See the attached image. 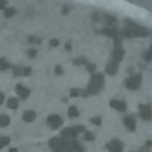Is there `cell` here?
Listing matches in <instances>:
<instances>
[{"mask_svg":"<svg viewBox=\"0 0 152 152\" xmlns=\"http://www.w3.org/2000/svg\"><path fill=\"white\" fill-rule=\"evenodd\" d=\"M10 68H11L10 62H8L6 58L1 57V58H0V71H6V70H8Z\"/></svg>","mask_w":152,"mask_h":152,"instance_id":"8992f818","label":"cell"},{"mask_svg":"<svg viewBox=\"0 0 152 152\" xmlns=\"http://www.w3.org/2000/svg\"><path fill=\"white\" fill-rule=\"evenodd\" d=\"M11 122V119L6 114H0V127H6Z\"/></svg>","mask_w":152,"mask_h":152,"instance_id":"5b68a950","label":"cell"},{"mask_svg":"<svg viewBox=\"0 0 152 152\" xmlns=\"http://www.w3.org/2000/svg\"><path fill=\"white\" fill-rule=\"evenodd\" d=\"M48 122H49V125H51L52 127H58L59 125H62V120H61V118L58 116V115H51L49 119H48Z\"/></svg>","mask_w":152,"mask_h":152,"instance_id":"7a4b0ae2","label":"cell"},{"mask_svg":"<svg viewBox=\"0 0 152 152\" xmlns=\"http://www.w3.org/2000/svg\"><path fill=\"white\" fill-rule=\"evenodd\" d=\"M112 106L115 107L118 110H125V108H126V104L122 101H114V102H112Z\"/></svg>","mask_w":152,"mask_h":152,"instance_id":"52a82bcc","label":"cell"},{"mask_svg":"<svg viewBox=\"0 0 152 152\" xmlns=\"http://www.w3.org/2000/svg\"><path fill=\"white\" fill-rule=\"evenodd\" d=\"M36 119V113L33 110H25L23 113V120L26 122H31Z\"/></svg>","mask_w":152,"mask_h":152,"instance_id":"3957f363","label":"cell"},{"mask_svg":"<svg viewBox=\"0 0 152 152\" xmlns=\"http://www.w3.org/2000/svg\"><path fill=\"white\" fill-rule=\"evenodd\" d=\"M77 114H78V113H77L76 108H75V107H71V108H70V110H69V115L75 116V115H77Z\"/></svg>","mask_w":152,"mask_h":152,"instance_id":"30bf717a","label":"cell"},{"mask_svg":"<svg viewBox=\"0 0 152 152\" xmlns=\"http://www.w3.org/2000/svg\"><path fill=\"white\" fill-rule=\"evenodd\" d=\"M8 144H10V138L8 137H0V150L4 148Z\"/></svg>","mask_w":152,"mask_h":152,"instance_id":"9c48e42d","label":"cell"},{"mask_svg":"<svg viewBox=\"0 0 152 152\" xmlns=\"http://www.w3.org/2000/svg\"><path fill=\"white\" fill-rule=\"evenodd\" d=\"M27 55H28L30 57H34V55H36V51H34V50H30V51H27Z\"/></svg>","mask_w":152,"mask_h":152,"instance_id":"7c38bea8","label":"cell"},{"mask_svg":"<svg viewBox=\"0 0 152 152\" xmlns=\"http://www.w3.org/2000/svg\"><path fill=\"white\" fill-rule=\"evenodd\" d=\"M4 14H5V17H6V18H11V17H13V15L15 14V8H13V7L6 8V10H5V12H4Z\"/></svg>","mask_w":152,"mask_h":152,"instance_id":"ba28073f","label":"cell"},{"mask_svg":"<svg viewBox=\"0 0 152 152\" xmlns=\"http://www.w3.org/2000/svg\"><path fill=\"white\" fill-rule=\"evenodd\" d=\"M8 152H18V150H17V148H10Z\"/></svg>","mask_w":152,"mask_h":152,"instance_id":"5bb4252c","label":"cell"},{"mask_svg":"<svg viewBox=\"0 0 152 152\" xmlns=\"http://www.w3.org/2000/svg\"><path fill=\"white\" fill-rule=\"evenodd\" d=\"M4 100H5V95H4V93H1V91H0V104H2Z\"/></svg>","mask_w":152,"mask_h":152,"instance_id":"4fadbf2b","label":"cell"},{"mask_svg":"<svg viewBox=\"0 0 152 152\" xmlns=\"http://www.w3.org/2000/svg\"><path fill=\"white\" fill-rule=\"evenodd\" d=\"M19 106V100L17 97H10L7 100V107L10 109H17Z\"/></svg>","mask_w":152,"mask_h":152,"instance_id":"277c9868","label":"cell"},{"mask_svg":"<svg viewBox=\"0 0 152 152\" xmlns=\"http://www.w3.org/2000/svg\"><path fill=\"white\" fill-rule=\"evenodd\" d=\"M15 93H17V95L20 99H26L30 95V89L26 88V87H24L23 84H18L15 87Z\"/></svg>","mask_w":152,"mask_h":152,"instance_id":"6da1fadb","label":"cell"},{"mask_svg":"<svg viewBox=\"0 0 152 152\" xmlns=\"http://www.w3.org/2000/svg\"><path fill=\"white\" fill-rule=\"evenodd\" d=\"M7 2H8V0H0V10H4L7 5Z\"/></svg>","mask_w":152,"mask_h":152,"instance_id":"8fae6325","label":"cell"}]
</instances>
